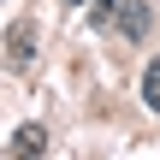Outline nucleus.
Masks as SVG:
<instances>
[{"label":"nucleus","instance_id":"f03ea898","mask_svg":"<svg viewBox=\"0 0 160 160\" xmlns=\"http://www.w3.org/2000/svg\"><path fill=\"white\" fill-rule=\"evenodd\" d=\"M30 154H48V131H42V125H24V131H12V142H6V160H30Z\"/></svg>","mask_w":160,"mask_h":160},{"label":"nucleus","instance_id":"20e7f679","mask_svg":"<svg viewBox=\"0 0 160 160\" xmlns=\"http://www.w3.org/2000/svg\"><path fill=\"white\" fill-rule=\"evenodd\" d=\"M65 6H89V0H65Z\"/></svg>","mask_w":160,"mask_h":160},{"label":"nucleus","instance_id":"f257e3e1","mask_svg":"<svg viewBox=\"0 0 160 160\" xmlns=\"http://www.w3.org/2000/svg\"><path fill=\"white\" fill-rule=\"evenodd\" d=\"M89 24L107 30V36L137 42V36L148 30V6H142V0H95V6H89Z\"/></svg>","mask_w":160,"mask_h":160},{"label":"nucleus","instance_id":"7ed1b4c3","mask_svg":"<svg viewBox=\"0 0 160 160\" xmlns=\"http://www.w3.org/2000/svg\"><path fill=\"white\" fill-rule=\"evenodd\" d=\"M142 101H148V113H160V53L148 59V71H142Z\"/></svg>","mask_w":160,"mask_h":160}]
</instances>
